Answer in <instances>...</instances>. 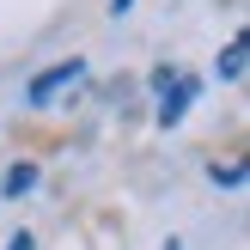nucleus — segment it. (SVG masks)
Wrapping results in <instances>:
<instances>
[{
  "mask_svg": "<svg viewBox=\"0 0 250 250\" xmlns=\"http://www.w3.org/2000/svg\"><path fill=\"white\" fill-rule=\"evenodd\" d=\"M153 85H159V122L177 128V122L189 116V104H195V80H189V73H177V67H159Z\"/></svg>",
  "mask_w": 250,
  "mask_h": 250,
  "instance_id": "1",
  "label": "nucleus"
},
{
  "mask_svg": "<svg viewBox=\"0 0 250 250\" xmlns=\"http://www.w3.org/2000/svg\"><path fill=\"white\" fill-rule=\"evenodd\" d=\"M80 73H85V61H80V55H73V61H55V67H43L31 85H24V104H31V110L55 104V98L67 92V85H80Z\"/></svg>",
  "mask_w": 250,
  "mask_h": 250,
  "instance_id": "2",
  "label": "nucleus"
},
{
  "mask_svg": "<svg viewBox=\"0 0 250 250\" xmlns=\"http://www.w3.org/2000/svg\"><path fill=\"white\" fill-rule=\"evenodd\" d=\"M244 55H250V43H244V37H232V43L220 49V80H244Z\"/></svg>",
  "mask_w": 250,
  "mask_h": 250,
  "instance_id": "3",
  "label": "nucleus"
},
{
  "mask_svg": "<svg viewBox=\"0 0 250 250\" xmlns=\"http://www.w3.org/2000/svg\"><path fill=\"white\" fill-rule=\"evenodd\" d=\"M31 189H37V165L24 159V165H12V177L0 183V195H31Z\"/></svg>",
  "mask_w": 250,
  "mask_h": 250,
  "instance_id": "4",
  "label": "nucleus"
},
{
  "mask_svg": "<svg viewBox=\"0 0 250 250\" xmlns=\"http://www.w3.org/2000/svg\"><path fill=\"white\" fill-rule=\"evenodd\" d=\"M214 183H226V189H238V183H244V165H214Z\"/></svg>",
  "mask_w": 250,
  "mask_h": 250,
  "instance_id": "5",
  "label": "nucleus"
},
{
  "mask_svg": "<svg viewBox=\"0 0 250 250\" xmlns=\"http://www.w3.org/2000/svg\"><path fill=\"white\" fill-rule=\"evenodd\" d=\"M6 250H31V232H12V238H6Z\"/></svg>",
  "mask_w": 250,
  "mask_h": 250,
  "instance_id": "6",
  "label": "nucleus"
},
{
  "mask_svg": "<svg viewBox=\"0 0 250 250\" xmlns=\"http://www.w3.org/2000/svg\"><path fill=\"white\" fill-rule=\"evenodd\" d=\"M134 6V0H110V12H116V19H122V12H128Z\"/></svg>",
  "mask_w": 250,
  "mask_h": 250,
  "instance_id": "7",
  "label": "nucleus"
},
{
  "mask_svg": "<svg viewBox=\"0 0 250 250\" xmlns=\"http://www.w3.org/2000/svg\"><path fill=\"white\" fill-rule=\"evenodd\" d=\"M165 250H183V244H177V238H165Z\"/></svg>",
  "mask_w": 250,
  "mask_h": 250,
  "instance_id": "8",
  "label": "nucleus"
}]
</instances>
